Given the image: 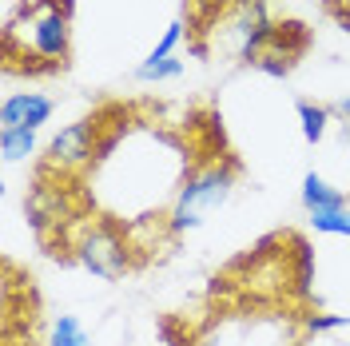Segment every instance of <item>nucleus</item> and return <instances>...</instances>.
Wrapping results in <instances>:
<instances>
[{
    "mask_svg": "<svg viewBox=\"0 0 350 346\" xmlns=\"http://www.w3.org/2000/svg\"><path fill=\"white\" fill-rule=\"evenodd\" d=\"M231 187H235V168L231 163H207V168L187 172V179L175 191L167 227H172L175 235L203 227L207 215H215L219 207L231 199Z\"/></svg>",
    "mask_w": 350,
    "mask_h": 346,
    "instance_id": "f257e3e1",
    "label": "nucleus"
},
{
    "mask_svg": "<svg viewBox=\"0 0 350 346\" xmlns=\"http://www.w3.org/2000/svg\"><path fill=\"white\" fill-rule=\"evenodd\" d=\"M275 28L279 24L271 21L267 0H235L227 8V16H223V36L231 40V48H235V56L243 64H259V56L275 40Z\"/></svg>",
    "mask_w": 350,
    "mask_h": 346,
    "instance_id": "f03ea898",
    "label": "nucleus"
},
{
    "mask_svg": "<svg viewBox=\"0 0 350 346\" xmlns=\"http://www.w3.org/2000/svg\"><path fill=\"white\" fill-rule=\"evenodd\" d=\"M76 259L100 279H120L131 267L128 243L120 239V231L111 223H88L80 239H76Z\"/></svg>",
    "mask_w": 350,
    "mask_h": 346,
    "instance_id": "7ed1b4c3",
    "label": "nucleus"
},
{
    "mask_svg": "<svg viewBox=\"0 0 350 346\" xmlns=\"http://www.w3.org/2000/svg\"><path fill=\"white\" fill-rule=\"evenodd\" d=\"M96 120H80V124H68L60 135H52L48 144V163L60 168V172H80L88 163H96Z\"/></svg>",
    "mask_w": 350,
    "mask_h": 346,
    "instance_id": "20e7f679",
    "label": "nucleus"
},
{
    "mask_svg": "<svg viewBox=\"0 0 350 346\" xmlns=\"http://www.w3.org/2000/svg\"><path fill=\"white\" fill-rule=\"evenodd\" d=\"M32 48L48 64H64L68 48H72V28H68L64 8H44L32 16Z\"/></svg>",
    "mask_w": 350,
    "mask_h": 346,
    "instance_id": "39448f33",
    "label": "nucleus"
},
{
    "mask_svg": "<svg viewBox=\"0 0 350 346\" xmlns=\"http://www.w3.org/2000/svg\"><path fill=\"white\" fill-rule=\"evenodd\" d=\"M52 120V100L40 92H12L0 104V128H40Z\"/></svg>",
    "mask_w": 350,
    "mask_h": 346,
    "instance_id": "423d86ee",
    "label": "nucleus"
},
{
    "mask_svg": "<svg viewBox=\"0 0 350 346\" xmlns=\"http://www.w3.org/2000/svg\"><path fill=\"white\" fill-rule=\"evenodd\" d=\"M28 219H32L36 231H44L48 223H60V219H64V191H56V187H36V191L28 195Z\"/></svg>",
    "mask_w": 350,
    "mask_h": 346,
    "instance_id": "0eeeda50",
    "label": "nucleus"
},
{
    "mask_svg": "<svg viewBox=\"0 0 350 346\" xmlns=\"http://www.w3.org/2000/svg\"><path fill=\"white\" fill-rule=\"evenodd\" d=\"M303 207L306 211H327V207H347V191L330 187L319 172L303 175Z\"/></svg>",
    "mask_w": 350,
    "mask_h": 346,
    "instance_id": "6e6552de",
    "label": "nucleus"
},
{
    "mask_svg": "<svg viewBox=\"0 0 350 346\" xmlns=\"http://www.w3.org/2000/svg\"><path fill=\"white\" fill-rule=\"evenodd\" d=\"M32 152H36V131L32 128H0V155L8 163L28 159Z\"/></svg>",
    "mask_w": 350,
    "mask_h": 346,
    "instance_id": "1a4fd4ad",
    "label": "nucleus"
},
{
    "mask_svg": "<svg viewBox=\"0 0 350 346\" xmlns=\"http://www.w3.org/2000/svg\"><path fill=\"white\" fill-rule=\"evenodd\" d=\"M48 346H92V343H88V330L80 326L76 315H60V319L52 323V338H48Z\"/></svg>",
    "mask_w": 350,
    "mask_h": 346,
    "instance_id": "9d476101",
    "label": "nucleus"
},
{
    "mask_svg": "<svg viewBox=\"0 0 350 346\" xmlns=\"http://www.w3.org/2000/svg\"><path fill=\"white\" fill-rule=\"evenodd\" d=\"M299 120H303V139L306 144H319L327 135V124H330V111L319 108V104H299Z\"/></svg>",
    "mask_w": 350,
    "mask_h": 346,
    "instance_id": "9b49d317",
    "label": "nucleus"
},
{
    "mask_svg": "<svg viewBox=\"0 0 350 346\" xmlns=\"http://www.w3.org/2000/svg\"><path fill=\"white\" fill-rule=\"evenodd\" d=\"M175 76H183V60H144V64L135 68V80H144V84H159V80H175Z\"/></svg>",
    "mask_w": 350,
    "mask_h": 346,
    "instance_id": "f8f14e48",
    "label": "nucleus"
},
{
    "mask_svg": "<svg viewBox=\"0 0 350 346\" xmlns=\"http://www.w3.org/2000/svg\"><path fill=\"white\" fill-rule=\"evenodd\" d=\"M314 231L323 235H350V211L347 207H327V211H310Z\"/></svg>",
    "mask_w": 350,
    "mask_h": 346,
    "instance_id": "ddd939ff",
    "label": "nucleus"
},
{
    "mask_svg": "<svg viewBox=\"0 0 350 346\" xmlns=\"http://www.w3.org/2000/svg\"><path fill=\"white\" fill-rule=\"evenodd\" d=\"M179 40H183V21L167 24V32H163V40H159V44L152 48V56H148V60H167V56L175 52V44H179Z\"/></svg>",
    "mask_w": 350,
    "mask_h": 346,
    "instance_id": "4468645a",
    "label": "nucleus"
},
{
    "mask_svg": "<svg viewBox=\"0 0 350 346\" xmlns=\"http://www.w3.org/2000/svg\"><path fill=\"white\" fill-rule=\"evenodd\" d=\"M291 64H295V60H286V56H279V52H262L259 56V72H267V76H279V80H283L286 72H291Z\"/></svg>",
    "mask_w": 350,
    "mask_h": 346,
    "instance_id": "2eb2a0df",
    "label": "nucleus"
},
{
    "mask_svg": "<svg viewBox=\"0 0 350 346\" xmlns=\"http://www.w3.org/2000/svg\"><path fill=\"white\" fill-rule=\"evenodd\" d=\"M338 326H350V315H310L306 319V330H338Z\"/></svg>",
    "mask_w": 350,
    "mask_h": 346,
    "instance_id": "dca6fc26",
    "label": "nucleus"
},
{
    "mask_svg": "<svg viewBox=\"0 0 350 346\" xmlns=\"http://www.w3.org/2000/svg\"><path fill=\"white\" fill-rule=\"evenodd\" d=\"M338 111H342V120H350V100H342V104H338Z\"/></svg>",
    "mask_w": 350,
    "mask_h": 346,
    "instance_id": "f3484780",
    "label": "nucleus"
},
{
    "mask_svg": "<svg viewBox=\"0 0 350 346\" xmlns=\"http://www.w3.org/2000/svg\"><path fill=\"white\" fill-rule=\"evenodd\" d=\"M342 128H347V135H350V120H347V124H342Z\"/></svg>",
    "mask_w": 350,
    "mask_h": 346,
    "instance_id": "a211bd4d",
    "label": "nucleus"
}]
</instances>
